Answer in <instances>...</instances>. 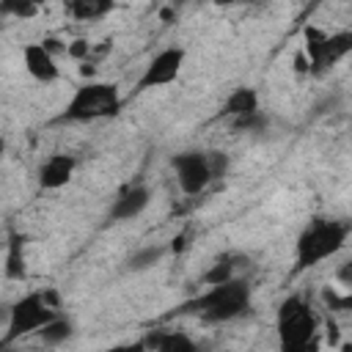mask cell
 Segmentation results:
<instances>
[{"label": "cell", "instance_id": "cell-1", "mask_svg": "<svg viewBox=\"0 0 352 352\" xmlns=\"http://www.w3.org/2000/svg\"><path fill=\"white\" fill-rule=\"evenodd\" d=\"M352 234V223L336 220V217H316L311 220L297 242H294V272H305L336 256Z\"/></svg>", "mask_w": 352, "mask_h": 352}, {"label": "cell", "instance_id": "cell-2", "mask_svg": "<svg viewBox=\"0 0 352 352\" xmlns=\"http://www.w3.org/2000/svg\"><path fill=\"white\" fill-rule=\"evenodd\" d=\"M250 308V283L245 278H234L228 283L220 286H209L201 297L190 300L182 311L187 314H198L206 322H231L236 316H242Z\"/></svg>", "mask_w": 352, "mask_h": 352}, {"label": "cell", "instance_id": "cell-3", "mask_svg": "<svg viewBox=\"0 0 352 352\" xmlns=\"http://www.w3.org/2000/svg\"><path fill=\"white\" fill-rule=\"evenodd\" d=\"M121 110V91L116 82H102V80H88L82 82L72 99L66 102L60 121H99V118H113Z\"/></svg>", "mask_w": 352, "mask_h": 352}, {"label": "cell", "instance_id": "cell-4", "mask_svg": "<svg viewBox=\"0 0 352 352\" xmlns=\"http://www.w3.org/2000/svg\"><path fill=\"white\" fill-rule=\"evenodd\" d=\"M275 327H278V344H280V349L308 346V344H314L319 319H316V314L311 311V305L302 297H286L278 305Z\"/></svg>", "mask_w": 352, "mask_h": 352}, {"label": "cell", "instance_id": "cell-5", "mask_svg": "<svg viewBox=\"0 0 352 352\" xmlns=\"http://www.w3.org/2000/svg\"><path fill=\"white\" fill-rule=\"evenodd\" d=\"M52 297L55 294H41V292L19 297L8 311V327H6V336H3V346L22 338V336H33L41 327H47L58 316L55 308L50 305Z\"/></svg>", "mask_w": 352, "mask_h": 352}, {"label": "cell", "instance_id": "cell-6", "mask_svg": "<svg viewBox=\"0 0 352 352\" xmlns=\"http://www.w3.org/2000/svg\"><path fill=\"white\" fill-rule=\"evenodd\" d=\"M305 52L314 74H322L341 63L352 52V30H338V33H324L314 25L305 28Z\"/></svg>", "mask_w": 352, "mask_h": 352}, {"label": "cell", "instance_id": "cell-7", "mask_svg": "<svg viewBox=\"0 0 352 352\" xmlns=\"http://www.w3.org/2000/svg\"><path fill=\"white\" fill-rule=\"evenodd\" d=\"M170 168L176 173V182H179L182 192H187V195H198L214 182L206 151H195V148L192 151H179L170 160Z\"/></svg>", "mask_w": 352, "mask_h": 352}, {"label": "cell", "instance_id": "cell-8", "mask_svg": "<svg viewBox=\"0 0 352 352\" xmlns=\"http://www.w3.org/2000/svg\"><path fill=\"white\" fill-rule=\"evenodd\" d=\"M184 66V50L182 47H165L160 50L148 66L143 69L140 80H138V91H148V88H162V85H170L179 72Z\"/></svg>", "mask_w": 352, "mask_h": 352}, {"label": "cell", "instance_id": "cell-9", "mask_svg": "<svg viewBox=\"0 0 352 352\" xmlns=\"http://www.w3.org/2000/svg\"><path fill=\"white\" fill-rule=\"evenodd\" d=\"M22 63L28 69V74L36 80V82H55L60 77V69H58V60L55 55L41 44V41H33V44H25L22 47Z\"/></svg>", "mask_w": 352, "mask_h": 352}, {"label": "cell", "instance_id": "cell-10", "mask_svg": "<svg viewBox=\"0 0 352 352\" xmlns=\"http://www.w3.org/2000/svg\"><path fill=\"white\" fill-rule=\"evenodd\" d=\"M148 201H151V190L146 184H132V187H126V190H121L116 195V201H113V206L107 212V220H113V223L135 220L138 214L146 212Z\"/></svg>", "mask_w": 352, "mask_h": 352}, {"label": "cell", "instance_id": "cell-11", "mask_svg": "<svg viewBox=\"0 0 352 352\" xmlns=\"http://www.w3.org/2000/svg\"><path fill=\"white\" fill-rule=\"evenodd\" d=\"M74 157L72 154H50L38 165V187L41 190H60L72 182L74 173Z\"/></svg>", "mask_w": 352, "mask_h": 352}, {"label": "cell", "instance_id": "cell-12", "mask_svg": "<svg viewBox=\"0 0 352 352\" xmlns=\"http://www.w3.org/2000/svg\"><path fill=\"white\" fill-rule=\"evenodd\" d=\"M256 113H258V91L250 88V85L234 88L226 96L223 110H220V116H226L231 121H239V118H248V116H256Z\"/></svg>", "mask_w": 352, "mask_h": 352}, {"label": "cell", "instance_id": "cell-13", "mask_svg": "<svg viewBox=\"0 0 352 352\" xmlns=\"http://www.w3.org/2000/svg\"><path fill=\"white\" fill-rule=\"evenodd\" d=\"M146 349H151V352H201L198 344L184 330H160L146 341Z\"/></svg>", "mask_w": 352, "mask_h": 352}, {"label": "cell", "instance_id": "cell-14", "mask_svg": "<svg viewBox=\"0 0 352 352\" xmlns=\"http://www.w3.org/2000/svg\"><path fill=\"white\" fill-rule=\"evenodd\" d=\"M242 261H245V256H234V253L217 256V258L212 261V267L204 272V283H206V286H220V283H228V280L239 278L236 270H239Z\"/></svg>", "mask_w": 352, "mask_h": 352}, {"label": "cell", "instance_id": "cell-15", "mask_svg": "<svg viewBox=\"0 0 352 352\" xmlns=\"http://www.w3.org/2000/svg\"><path fill=\"white\" fill-rule=\"evenodd\" d=\"M110 11H113L110 0H72L66 6V14L77 22H94V19H102Z\"/></svg>", "mask_w": 352, "mask_h": 352}, {"label": "cell", "instance_id": "cell-16", "mask_svg": "<svg viewBox=\"0 0 352 352\" xmlns=\"http://www.w3.org/2000/svg\"><path fill=\"white\" fill-rule=\"evenodd\" d=\"M165 253H168L165 245H143V248H138V250L126 258V270H132V272L151 270L154 264H160V261L165 258Z\"/></svg>", "mask_w": 352, "mask_h": 352}, {"label": "cell", "instance_id": "cell-17", "mask_svg": "<svg viewBox=\"0 0 352 352\" xmlns=\"http://www.w3.org/2000/svg\"><path fill=\"white\" fill-rule=\"evenodd\" d=\"M72 336H74V324H72L66 316H55L47 327H41V330L36 333V338H38L44 346H58V344L69 341Z\"/></svg>", "mask_w": 352, "mask_h": 352}, {"label": "cell", "instance_id": "cell-18", "mask_svg": "<svg viewBox=\"0 0 352 352\" xmlns=\"http://www.w3.org/2000/svg\"><path fill=\"white\" fill-rule=\"evenodd\" d=\"M6 275L8 278H22L25 275V258H22V236H11L8 253H6Z\"/></svg>", "mask_w": 352, "mask_h": 352}, {"label": "cell", "instance_id": "cell-19", "mask_svg": "<svg viewBox=\"0 0 352 352\" xmlns=\"http://www.w3.org/2000/svg\"><path fill=\"white\" fill-rule=\"evenodd\" d=\"M0 11L6 16H16V19H30L38 14V6L30 3V0H3L0 3Z\"/></svg>", "mask_w": 352, "mask_h": 352}, {"label": "cell", "instance_id": "cell-20", "mask_svg": "<svg viewBox=\"0 0 352 352\" xmlns=\"http://www.w3.org/2000/svg\"><path fill=\"white\" fill-rule=\"evenodd\" d=\"M264 129H267V116L261 110L256 116H248V118L234 121V132H264Z\"/></svg>", "mask_w": 352, "mask_h": 352}, {"label": "cell", "instance_id": "cell-21", "mask_svg": "<svg viewBox=\"0 0 352 352\" xmlns=\"http://www.w3.org/2000/svg\"><path fill=\"white\" fill-rule=\"evenodd\" d=\"M206 154H209V165H212L214 179L226 176V170H228V154L226 151H206Z\"/></svg>", "mask_w": 352, "mask_h": 352}, {"label": "cell", "instance_id": "cell-22", "mask_svg": "<svg viewBox=\"0 0 352 352\" xmlns=\"http://www.w3.org/2000/svg\"><path fill=\"white\" fill-rule=\"evenodd\" d=\"M336 280L352 292V258H349V261H344V264L336 270Z\"/></svg>", "mask_w": 352, "mask_h": 352}, {"label": "cell", "instance_id": "cell-23", "mask_svg": "<svg viewBox=\"0 0 352 352\" xmlns=\"http://www.w3.org/2000/svg\"><path fill=\"white\" fill-rule=\"evenodd\" d=\"M102 352H146V341H132V344H116L110 349H102Z\"/></svg>", "mask_w": 352, "mask_h": 352}]
</instances>
